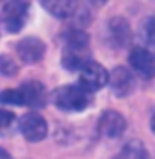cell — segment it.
<instances>
[{"instance_id": "cell-4", "label": "cell", "mask_w": 155, "mask_h": 159, "mask_svg": "<svg viewBox=\"0 0 155 159\" xmlns=\"http://www.w3.org/2000/svg\"><path fill=\"white\" fill-rule=\"evenodd\" d=\"M18 130L24 135L26 141L29 143H40L47 135V123L46 119L37 113V111H28L18 119Z\"/></svg>"}, {"instance_id": "cell-13", "label": "cell", "mask_w": 155, "mask_h": 159, "mask_svg": "<svg viewBox=\"0 0 155 159\" xmlns=\"http://www.w3.org/2000/svg\"><path fill=\"white\" fill-rule=\"evenodd\" d=\"M111 159H148V152H146V146L139 139H131Z\"/></svg>"}, {"instance_id": "cell-10", "label": "cell", "mask_w": 155, "mask_h": 159, "mask_svg": "<svg viewBox=\"0 0 155 159\" xmlns=\"http://www.w3.org/2000/svg\"><path fill=\"white\" fill-rule=\"evenodd\" d=\"M16 55L22 62L37 64L46 55V44L38 37H24L16 42Z\"/></svg>"}, {"instance_id": "cell-11", "label": "cell", "mask_w": 155, "mask_h": 159, "mask_svg": "<svg viewBox=\"0 0 155 159\" xmlns=\"http://www.w3.org/2000/svg\"><path fill=\"white\" fill-rule=\"evenodd\" d=\"M109 88H111V93L115 97L130 95L135 90V77H133V73L128 68H124V66L115 68L113 71H109Z\"/></svg>"}, {"instance_id": "cell-15", "label": "cell", "mask_w": 155, "mask_h": 159, "mask_svg": "<svg viewBox=\"0 0 155 159\" xmlns=\"http://www.w3.org/2000/svg\"><path fill=\"white\" fill-rule=\"evenodd\" d=\"M18 126L15 113H11L9 110H2V121H0V132L4 137H7L9 134H13Z\"/></svg>"}, {"instance_id": "cell-16", "label": "cell", "mask_w": 155, "mask_h": 159, "mask_svg": "<svg viewBox=\"0 0 155 159\" xmlns=\"http://www.w3.org/2000/svg\"><path fill=\"white\" fill-rule=\"evenodd\" d=\"M0 101H2V104L4 106H7V104H13V106H22V95H20V92H18V88H7V90H4L2 93H0Z\"/></svg>"}, {"instance_id": "cell-20", "label": "cell", "mask_w": 155, "mask_h": 159, "mask_svg": "<svg viewBox=\"0 0 155 159\" xmlns=\"http://www.w3.org/2000/svg\"><path fill=\"white\" fill-rule=\"evenodd\" d=\"M150 128H152V134L155 135V115L150 119Z\"/></svg>"}, {"instance_id": "cell-9", "label": "cell", "mask_w": 155, "mask_h": 159, "mask_svg": "<svg viewBox=\"0 0 155 159\" xmlns=\"http://www.w3.org/2000/svg\"><path fill=\"white\" fill-rule=\"evenodd\" d=\"M97 130L100 135L108 137V139H115L121 137L126 132V119L122 113L115 110H106L100 113L99 123H97Z\"/></svg>"}, {"instance_id": "cell-19", "label": "cell", "mask_w": 155, "mask_h": 159, "mask_svg": "<svg viewBox=\"0 0 155 159\" xmlns=\"http://www.w3.org/2000/svg\"><path fill=\"white\" fill-rule=\"evenodd\" d=\"M0 159H13L9 154H7V150H4V148H0Z\"/></svg>"}, {"instance_id": "cell-7", "label": "cell", "mask_w": 155, "mask_h": 159, "mask_svg": "<svg viewBox=\"0 0 155 159\" xmlns=\"http://www.w3.org/2000/svg\"><path fill=\"white\" fill-rule=\"evenodd\" d=\"M78 82L82 84V86H86L88 90H91V92H97V90H100V88H104L106 84H109V71L102 66V64L95 62H88L80 71H78Z\"/></svg>"}, {"instance_id": "cell-5", "label": "cell", "mask_w": 155, "mask_h": 159, "mask_svg": "<svg viewBox=\"0 0 155 159\" xmlns=\"http://www.w3.org/2000/svg\"><path fill=\"white\" fill-rule=\"evenodd\" d=\"M104 39L111 48H124L131 39V28H130L128 20L124 16L109 18L106 22V28H104Z\"/></svg>"}, {"instance_id": "cell-2", "label": "cell", "mask_w": 155, "mask_h": 159, "mask_svg": "<svg viewBox=\"0 0 155 159\" xmlns=\"http://www.w3.org/2000/svg\"><path fill=\"white\" fill-rule=\"evenodd\" d=\"M51 101L59 110L78 113V111H84L88 106H91L93 92L88 90L86 86H82L80 82L64 84L51 93Z\"/></svg>"}, {"instance_id": "cell-18", "label": "cell", "mask_w": 155, "mask_h": 159, "mask_svg": "<svg viewBox=\"0 0 155 159\" xmlns=\"http://www.w3.org/2000/svg\"><path fill=\"white\" fill-rule=\"evenodd\" d=\"M88 2H90L91 6H95V7H100V6H104L108 0H88Z\"/></svg>"}, {"instance_id": "cell-12", "label": "cell", "mask_w": 155, "mask_h": 159, "mask_svg": "<svg viewBox=\"0 0 155 159\" xmlns=\"http://www.w3.org/2000/svg\"><path fill=\"white\" fill-rule=\"evenodd\" d=\"M40 4L49 15H53L55 18H60V20L73 18L78 11L77 0H40Z\"/></svg>"}, {"instance_id": "cell-8", "label": "cell", "mask_w": 155, "mask_h": 159, "mask_svg": "<svg viewBox=\"0 0 155 159\" xmlns=\"http://www.w3.org/2000/svg\"><path fill=\"white\" fill-rule=\"evenodd\" d=\"M18 92L22 95V106H29V108H44L47 101L46 86L37 79H29L26 82H22L18 86Z\"/></svg>"}, {"instance_id": "cell-3", "label": "cell", "mask_w": 155, "mask_h": 159, "mask_svg": "<svg viewBox=\"0 0 155 159\" xmlns=\"http://www.w3.org/2000/svg\"><path fill=\"white\" fill-rule=\"evenodd\" d=\"M29 4L26 0H6L2 6V28L7 33H18L28 20Z\"/></svg>"}, {"instance_id": "cell-6", "label": "cell", "mask_w": 155, "mask_h": 159, "mask_svg": "<svg viewBox=\"0 0 155 159\" xmlns=\"http://www.w3.org/2000/svg\"><path fill=\"white\" fill-rule=\"evenodd\" d=\"M128 62L131 66V70L142 79L155 77V55L148 48H142V46L131 48L130 55H128Z\"/></svg>"}, {"instance_id": "cell-14", "label": "cell", "mask_w": 155, "mask_h": 159, "mask_svg": "<svg viewBox=\"0 0 155 159\" xmlns=\"http://www.w3.org/2000/svg\"><path fill=\"white\" fill-rule=\"evenodd\" d=\"M140 39L150 46L155 48V16H148L140 24Z\"/></svg>"}, {"instance_id": "cell-1", "label": "cell", "mask_w": 155, "mask_h": 159, "mask_svg": "<svg viewBox=\"0 0 155 159\" xmlns=\"http://www.w3.org/2000/svg\"><path fill=\"white\" fill-rule=\"evenodd\" d=\"M88 62H91L90 35L82 30L68 31L62 46V66L69 71H80Z\"/></svg>"}, {"instance_id": "cell-17", "label": "cell", "mask_w": 155, "mask_h": 159, "mask_svg": "<svg viewBox=\"0 0 155 159\" xmlns=\"http://www.w3.org/2000/svg\"><path fill=\"white\" fill-rule=\"evenodd\" d=\"M0 71L4 77H15L18 73V66L15 64V61L7 55H2L0 57Z\"/></svg>"}]
</instances>
